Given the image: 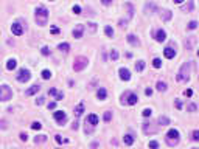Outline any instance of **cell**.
Instances as JSON below:
<instances>
[{
  "label": "cell",
  "instance_id": "4fadbf2b",
  "mask_svg": "<svg viewBox=\"0 0 199 149\" xmlns=\"http://www.w3.org/2000/svg\"><path fill=\"white\" fill-rule=\"evenodd\" d=\"M163 54H165V58H167V59H173L176 56V50L173 47H167L163 50Z\"/></svg>",
  "mask_w": 199,
  "mask_h": 149
},
{
  "label": "cell",
  "instance_id": "6da1fadb",
  "mask_svg": "<svg viewBox=\"0 0 199 149\" xmlns=\"http://www.w3.org/2000/svg\"><path fill=\"white\" fill-rule=\"evenodd\" d=\"M179 140H180V134L178 129H170L167 132V135H165V141H167V145L174 148L179 145Z\"/></svg>",
  "mask_w": 199,
  "mask_h": 149
},
{
  "label": "cell",
  "instance_id": "11a10c76",
  "mask_svg": "<svg viewBox=\"0 0 199 149\" xmlns=\"http://www.w3.org/2000/svg\"><path fill=\"white\" fill-rule=\"evenodd\" d=\"M72 129H73V130H76V129H78V121H75V123L72 124Z\"/></svg>",
  "mask_w": 199,
  "mask_h": 149
},
{
  "label": "cell",
  "instance_id": "ee69618b",
  "mask_svg": "<svg viewBox=\"0 0 199 149\" xmlns=\"http://www.w3.org/2000/svg\"><path fill=\"white\" fill-rule=\"evenodd\" d=\"M187 109H188V112H196V104H190V106L188 107H187Z\"/></svg>",
  "mask_w": 199,
  "mask_h": 149
},
{
  "label": "cell",
  "instance_id": "7a4b0ae2",
  "mask_svg": "<svg viewBox=\"0 0 199 149\" xmlns=\"http://www.w3.org/2000/svg\"><path fill=\"white\" fill-rule=\"evenodd\" d=\"M36 22H37V25H47V22H48V9L45 6H39L36 9Z\"/></svg>",
  "mask_w": 199,
  "mask_h": 149
},
{
  "label": "cell",
  "instance_id": "603a6c76",
  "mask_svg": "<svg viewBox=\"0 0 199 149\" xmlns=\"http://www.w3.org/2000/svg\"><path fill=\"white\" fill-rule=\"evenodd\" d=\"M193 6H195V3H193V0H188V5H185V6H182V11H184V13H190V11L193 9Z\"/></svg>",
  "mask_w": 199,
  "mask_h": 149
},
{
  "label": "cell",
  "instance_id": "836d02e7",
  "mask_svg": "<svg viewBox=\"0 0 199 149\" xmlns=\"http://www.w3.org/2000/svg\"><path fill=\"white\" fill-rule=\"evenodd\" d=\"M152 65H154L156 68H160V67H162V61H160L159 58H156V59L152 61Z\"/></svg>",
  "mask_w": 199,
  "mask_h": 149
},
{
  "label": "cell",
  "instance_id": "be15d7a7",
  "mask_svg": "<svg viewBox=\"0 0 199 149\" xmlns=\"http://www.w3.org/2000/svg\"><path fill=\"white\" fill-rule=\"evenodd\" d=\"M193 149H196V148H193Z\"/></svg>",
  "mask_w": 199,
  "mask_h": 149
},
{
  "label": "cell",
  "instance_id": "30bf717a",
  "mask_svg": "<svg viewBox=\"0 0 199 149\" xmlns=\"http://www.w3.org/2000/svg\"><path fill=\"white\" fill-rule=\"evenodd\" d=\"M118 73H120V79L121 81H129L131 79V71L128 68H125V67H121L118 70Z\"/></svg>",
  "mask_w": 199,
  "mask_h": 149
},
{
  "label": "cell",
  "instance_id": "b9f144b4",
  "mask_svg": "<svg viewBox=\"0 0 199 149\" xmlns=\"http://www.w3.org/2000/svg\"><path fill=\"white\" fill-rule=\"evenodd\" d=\"M41 51H42V54H44V56H48V54H50V50H48V47H42V50H41Z\"/></svg>",
  "mask_w": 199,
  "mask_h": 149
},
{
  "label": "cell",
  "instance_id": "9a60e30c",
  "mask_svg": "<svg viewBox=\"0 0 199 149\" xmlns=\"http://www.w3.org/2000/svg\"><path fill=\"white\" fill-rule=\"evenodd\" d=\"M48 95H50V96H54V98L58 99V101H61V99L64 98V93L58 92L56 89H50V90H48Z\"/></svg>",
  "mask_w": 199,
  "mask_h": 149
},
{
  "label": "cell",
  "instance_id": "d6986e66",
  "mask_svg": "<svg viewBox=\"0 0 199 149\" xmlns=\"http://www.w3.org/2000/svg\"><path fill=\"white\" fill-rule=\"evenodd\" d=\"M97 96H98V99H106V96H107V92H106V89L104 87H100L98 89V92H97Z\"/></svg>",
  "mask_w": 199,
  "mask_h": 149
},
{
  "label": "cell",
  "instance_id": "52a82bcc",
  "mask_svg": "<svg viewBox=\"0 0 199 149\" xmlns=\"http://www.w3.org/2000/svg\"><path fill=\"white\" fill-rule=\"evenodd\" d=\"M54 120H56V123L62 126L65 121H67V115H65V112H62V110H56V112L53 113Z\"/></svg>",
  "mask_w": 199,
  "mask_h": 149
},
{
  "label": "cell",
  "instance_id": "ba28073f",
  "mask_svg": "<svg viewBox=\"0 0 199 149\" xmlns=\"http://www.w3.org/2000/svg\"><path fill=\"white\" fill-rule=\"evenodd\" d=\"M30 78H31L30 70H26V68L19 70V75H17V81L19 82H26V81H30Z\"/></svg>",
  "mask_w": 199,
  "mask_h": 149
},
{
  "label": "cell",
  "instance_id": "8992f818",
  "mask_svg": "<svg viewBox=\"0 0 199 149\" xmlns=\"http://www.w3.org/2000/svg\"><path fill=\"white\" fill-rule=\"evenodd\" d=\"M2 89V95H0V101H8V99H11V96H13V92H11V89L8 86H2L0 87Z\"/></svg>",
  "mask_w": 199,
  "mask_h": 149
},
{
  "label": "cell",
  "instance_id": "5b68a950",
  "mask_svg": "<svg viewBox=\"0 0 199 149\" xmlns=\"http://www.w3.org/2000/svg\"><path fill=\"white\" fill-rule=\"evenodd\" d=\"M87 64H89L87 58L78 56V58L75 59V62H73V70H75V71H81V70H84V68L87 67Z\"/></svg>",
  "mask_w": 199,
  "mask_h": 149
},
{
  "label": "cell",
  "instance_id": "f907efd6",
  "mask_svg": "<svg viewBox=\"0 0 199 149\" xmlns=\"http://www.w3.org/2000/svg\"><path fill=\"white\" fill-rule=\"evenodd\" d=\"M184 95H185V96H191V95H193V92H191L190 89H187V90L184 92Z\"/></svg>",
  "mask_w": 199,
  "mask_h": 149
},
{
  "label": "cell",
  "instance_id": "44dd1931",
  "mask_svg": "<svg viewBox=\"0 0 199 149\" xmlns=\"http://www.w3.org/2000/svg\"><path fill=\"white\" fill-rule=\"evenodd\" d=\"M16 67H17V62H16V59H8L6 68H8V70H14Z\"/></svg>",
  "mask_w": 199,
  "mask_h": 149
},
{
  "label": "cell",
  "instance_id": "7c38bea8",
  "mask_svg": "<svg viewBox=\"0 0 199 149\" xmlns=\"http://www.w3.org/2000/svg\"><path fill=\"white\" fill-rule=\"evenodd\" d=\"M154 37H156L157 42H163L165 39H167V33H165V30H157L156 33H154Z\"/></svg>",
  "mask_w": 199,
  "mask_h": 149
},
{
  "label": "cell",
  "instance_id": "ffe728a7",
  "mask_svg": "<svg viewBox=\"0 0 199 149\" xmlns=\"http://www.w3.org/2000/svg\"><path fill=\"white\" fill-rule=\"evenodd\" d=\"M82 112H84V103H81V104H78V106L75 107V115L76 117H81Z\"/></svg>",
  "mask_w": 199,
  "mask_h": 149
},
{
  "label": "cell",
  "instance_id": "7dc6e473",
  "mask_svg": "<svg viewBox=\"0 0 199 149\" xmlns=\"http://www.w3.org/2000/svg\"><path fill=\"white\" fill-rule=\"evenodd\" d=\"M20 140H22V141H26V140H28V135L22 132V134H20Z\"/></svg>",
  "mask_w": 199,
  "mask_h": 149
},
{
  "label": "cell",
  "instance_id": "d4e9b609",
  "mask_svg": "<svg viewBox=\"0 0 199 149\" xmlns=\"http://www.w3.org/2000/svg\"><path fill=\"white\" fill-rule=\"evenodd\" d=\"M58 48L61 50V51L67 53V51H69V50H70V45H69V43H67V42H64V43H59V47H58Z\"/></svg>",
  "mask_w": 199,
  "mask_h": 149
},
{
  "label": "cell",
  "instance_id": "5bb4252c",
  "mask_svg": "<svg viewBox=\"0 0 199 149\" xmlns=\"http://www.w3.org/2000/svg\"><path fill=\"white\" fill-rule=\"evenodd\" d=\"M171 17H173V13H171L170 9H162V11H160V19H162V20L167 22V20H170Z\"/></svg>",
  "mask_w": 199,
  "mask_h": 149
},
{
  "label": "cell",
  "instance_id": "8d00e7d4",
  "mask_svg": "<svg viewBox=\"0 0 199 149\" xmlns=\"http://www.w3.org/2000/svg\"><path fill=\"white\" fill-rule=\"evenodd\" d=\"M110 120H112V113H110V112H104V121L109 123Z\"/></svg>",
  "mask_w": 199,
  "mask_h": 149
},
{
  "label": "cell",
  "instance_id": "94428289",
  "mask_svg": "<svg viewBox=\"0 0 199 149\" xmlns=\"http://www.w3.org/2000/svg\"><path fill=\"white\" fill-rule=\"evenodd\" d=\"M0 95H2V89H0Z\"/></svg>",
  "mask_w": 199,
  "mask_h": 149
},
{
  "label": "cell",
  "instance_id": "c3c4849f",
  "mask_svg": "<svg viewBox=\"0 0 199 149\" xmlns=\"http://www.w3.org/2000/svg\"><path fill=\"white\" fill-rule=\"evenodd\" d=\"M87 25H89V28H90V31H92V33L97 30V25H95V24H87Z\"/></svg>",
  "mask_w": 199,
  "mask_h": 149
},
{
  "label": "cell",
  "instance_id": "60d3db41",
  "mask_svg": "<svg viewBox=\"0 0 199 149\" xmlns=\"http://www.w3.org/2000/svg\"><path fill=\"white\" fill-rule=\"evenodd\" d=\"M154 8H156V6H154L152 3H146V6H145V13H148V11H152Z\"/></svg>",
  "mask_w": 199,
  "mask_h": 149
},
{
  "label": "cell",
  "instance_id": "277c9868",
  "mask_svg": "<svg viewBox=\"0 0 199 149\" xmlns=\"http://www.w3.org/2000/svg\"><path fill=\"white\" fill-rule=\"evenodd\" d=\"M176 78H178V81H188L190 79V62L182 64V67H180Z\"/></svg>",
  "mask_w": 199,
  "mask_h": 149
},
{
  "label": "cell",
  "instance_id": "db71d44e",
  "mask_svg": "<svg viewBox=\"0 0 199 149\" xmlns=\"http://www.w3.org/2000/svg\"><path fill=\"white\" fill-rule=\"evenodd\" d=\"M118 24H120V26H126V24H128V20H123V19H121V20L118 22Z\"/></svg>",
  "mask_w": 199,
  "mask_h": 149
},
{
  "label": "cell",
  "instance_id": "4316f807",
  "mask_svg": "<svg viewBox=\"0 0 199 149\" xmlns=\"http://www.w3.org/2000/svg\"><path fill=\"white\" fill-rule=\"evenodd\" d=\"M143 68H145V61H139V62L135 64V70L137 71H143Z\"/></svg>",
  "mask_w": 199,
  "mask_h": 149
},
{
  "label": "cell",
  "instance_id": "f1b7e54d",
  "mask_svg": "<svg viewBox=\"0 0 199 149\" xmlns=\"http://www.w3.org/2000/svg\"><path fill=\"white\" fill-rule=\"evenodd\" d=\"M125 6H126V8H128V11H129V13H128V14H129V19H131V17H132V16H134V8H132V5H131V3H126V5H125Z\"/></svg>",
  "mask_w": 199,
  "mask_h": 149
},
{
  "label": "cell",
  "instance_id": "74e56055",
  "mask_svg": "<svg viewBox=\"0 0 199 149\" xmlns=\"http://www.w3.org/2000/svg\"><path fill=\"white\" fill-rule=\"evenodd\" d=\"M196 26H198V22L196 20H191L190 24H188V30H195Z\"/></svg>",
  "mask_w": 199,
  "mask_h": 149
},
{
  "label": "cell",
  "instance_id": "9f6ffc18",
  "mask_svg": "<svg viewBox=\"0 0 199 149\" xmlns=\"http://www.w3.org/2000/svg\"><path fill=\"white\" fill-rule=\"evenodd\" d=\"M101 3L103 5H110V3H112V0H101Z\"/></svg>",
  "mask_w": 199,
  "mask_h": 149
},
{
  "label": "cell",
  "instance_id": "3957f363",
  "mask_svg": "<svg viewBox=\"0 0 199 149\" xmlns=\"http://www.w3.org/2000/svg\"><path fill=\"white\" fill-rule=\"evenodd\" d=\"M137 101H139V98H137V95L134 92H125L123 95H121V103L123 104L134 106V104H137Z\"/></svg>",
  "mask_w": 199,
  "mask_h": 149
},
{
  "label": "cell",
  "instance_id": "6f0895ef",
  "mask_svg": "<svg viewBox=\"0 0 199 149\" xmlns=\"http://www.w3.org/2000/svg\"><path fill=\"white\" fill-rule=\"evenodd\" d=\"M145 93H146L148 96H151V95H152V90H151V89H146V90H145Z\"/></svg>",
  "mask_w": 199,
  "mask_h": 149
},
{
  "label": "cell",
  "instance_id": "f5cc1de1",
  "mask_svg": "<svg viewBox=\"0 0 199 149\" xmlns=\"http://www.w3.org/2000/svg\"><path fill=\"white\" fill-rule=\"evenodd\" d=\"M36 104H37V106H41V104H44V98L41 96L39 99H36Z\"/></svg>",
  "mask_w": 199,
  "mask_h": 149
},
{
  "label": "cell",
  "instance_id": "d6a6232c",
  "mask_svg": "<svg viewBox=\"0 0 199 149\" xmlns=\"http://www.w3.org/2000/svg\"><path fill=\"white\" fill-rule=\"evenodd\" d=\"M45 140H47V135H37L36 138H34V141H36V143H44Z\"/></svg>",
  "mask_w": 199,
  "mask_h": 149
},
{
  "label": "cell",
  "instance_id": "1f68e13d",
  "mask_svg": "<svg viewBox=\"0 0 199 149\" xmlns=\"http://www.w3.org/2000/svg\"><path fill=\"white\" fill-rule=\"evenodd\" d=\"M191 140L193 141H199V130H193L191 132Z\"/></svg>",
  "mask_w": 199,
  "mask_h": 149
},
{
  "label": "cell",
  "instance_id": "d590c367",
  "mask_svg": "<svg viewBox=\"0 0 199 149\" xmlns=\"http://www.w3.org/2000/svg\"><path fill=\"white\" fill-rule=\"evenodd\" d=\"M41 128H42V124L39 123V121H34V123L31 124V129H34V130H39Z\"/></svg>",
  "mask_w": 199,
  "mask_h": 149
},
{
  "label": "cell",
  "instance_id": "6125c7cd",
  "mask_svg": "<svg viewBox=\"0 0 199 149\" xmlns=\"http://www.w3.org/2000/svg\"><path fill=\"white\" fill-rule=\"evenodd\" d=\"M198 56H199V50H198Z\"/></svg>",
  "mask_w": 199,
  "mask_h": 149
},
{
  "label": "cell",
  "instance_id": "bcb514c9",
  "mask_svg": "<svg viewBox=\"0 0 199 149\" xmlns=\"http://www.w3.org/2000/svg\"><path fill=\"white\" fill-rule=\"evenodd\" d=\"M50 31H52V34H58L59 28H58V26H52V30H50Z\"/></svg>",
  "mask_w": 199,
  "mask_h": 149
},
{
  "label": "cell",
  "instance_id": "f35d334b",
  "mask_svg": "<svg viewBox=\"0 0 199 149\" xmlns=\"http://www.w3.org/2000/svg\"><path fill=\"white\" fill-rule=\"evenodd\" d=\"M157 148H159V143L157 141H154V140L149 141V149H157Z\"/></svg>",
  "mask_w": 199,
  "mask_h": 149
},
{
  "label": "cell",
  "instance_id": "484cf974",
  "mask_svg": "<svg viewBox=\"0 0 199 149\" xmlns=\"http://www.w3.org/2000/svg\"><path fill=\"white\" fill-rule=\"evenodd\" d=\"M157 90L159 92H165V90H167V84H165L163 81H159L157 82Z\"/></svg>",
  "mask_w": 199,
  "mask_h": 149
},
{
  "label": "cell",
  "instance_id": "680465c9",
  "mask_svg": "<svg viewBox=\"0 0 199 149\" xmlns=\"http://www.w3.org/2000/svg\"><path fill=\"white\" fill-rule=\"evenodd\" d=\"M54 106H56L54 103H50V104H48V109H54Z\"/></svg>",
  "mask_w": 199,
  "mask_h": 149
},
{
  "label": "cell",
  "instance_id": "9c48e42d",
  "mask_svg": "<svg viewBox=\"0 0 199 149\" xmlns=\"http://www.w3.org/2000/svg\"><path fill=\"white\" fill-rule=\"evenodd\" d=\"M11 31H13L14 36H22L24 34V26H22L19 22H16V24L11 25Z\"/></svg>",
  "mask_w": 199,
  "mask_h": 149
},
{
  "label": "cell",
  "instance_id": "e575fe53",
  "mask_svg": "<svg viewBox=\"0 0 199 149\" xmlns=\"http://www.w3.org/2000/svg\"><path fill=\"white\" fill-rule=\"evenodd\" d=\"M110 59H112V61L118 59V51H117V50H112V51H110Z\"/></svg>",
  "mask_w": 199,
  "mask_h": 149
},
{
  "label": "cell",
  "instance_id": "7bdbcfd3",
  "mask_svg": "<svg viewBox=\"0 0 199 149\" xmlns=\"http://www.w3.org/2000/svg\"><path fill=\"white\" fill-rule=\"evenodd\" d=\"M193 43H195V37H190V42H188V43L185 42V45H187V48H191Z\"/></svg>",
  "mask_w": 199,
  "mask_h": 149
},
{
  "label": "cell",
  "instance_id": "2e32d148",
  "mask_svg": "<svg viewBox=\"0 0 199 149\" xmlns=\"http://www.w3.org/2000/svg\"><path fill=\"white\" fill-rule=\"evenodd\" d=\"M126 39H128V42L131 43V45H134V47H139V45H140V41L137 39L135 34H128V37H126Z\"/></svg>",
  "mask_w": 199,
  "mask_h": 149
},
{
  "label": "cell",
  "instance_id": "f546056e",
  "mask_svg": "<svg viewBox=\"0 0 199 149\" xmlns=\"http://www.w3.org/2000/svg\"><path fill=\"white\" fill-rule=\"evenodd\" d=\"M42 78L44 79H50V78H52V71H50V70H44L42 71Z\"/></svg>",
  "mask_w": 199,
  "mask_h": 149
},
{
  "label": "cell",
  "instance_id": "681fc988",
  "mask_svg": "<svg viewBox=\"0 0 199 149\" xmlns=\"http://www.w3.org/2000/svg\"><path fill=\"white\" fill-rule=\"evenodd\" d=\"M54 140H56L58 143H62V141L65 143V141H67V140H62V138H61V135H56V137H54Z\"/></svg>",
  "mask_w": 199,
  "mask_h": 149
},
{
  "label": "cell",
  "instance_id": "ac0fdd59",
  "mask_svg": "<svg viewBox=\"0 0 199 149\" xmlns=\"http://www.w3.org/2000/svg\"><path fill=\"white\" fill-rule=\"evenodd\" d=\"M39 89H41V87L37 86V84H34V86H31L30 89L25 92V95H26V96H31V95H34V93H37V92H39Z\"/></svg>",
  "mask_w": 199,
  "mask_h": 149
},
{
  "label": "cell",
  "instance_id": "8fae6325",
  "mask_svg": "<svg viewBox=\"0 0 199 149\" xmlns=\"http://www.w3.org/2000/svg\"><path fill=\"white\" fill-rule=\"evenodd\" d=\"M82 33H84V25H76L75 30H73V37L75 39H81L82 37Z\"/></svg>",
  "mask_w": 199,
  "mask_h": 149
},
{
  "label": "cell",
  "instance_id": "ab89813d",
  "mask_svg": "<svg viewBox=\"0 0 199 149\" xmlns=\"http://www.w3.org/2000/svg\"><path fill=\"white\" fill-rule=\"evenodd\" d=\"M151 113H152V110H151V109H145V110L142 112L143 117H151Z\"/></svg>",
  "mask_w": 199,
  "mask_h": 149
},
{
  "label": "cell",
  "instance_id": "816d5d0a",
  "mask_svg": "<svg viewBox=\"0 0 199 149\" xmlns=\"http://www.w3.org/2000/svg\"><path fill=\"white\" fill-rule=\"evenodd\" d=\"M176 107H178L179 110L182 109V101H180V99H178V101H176Z\"/></svg>",
  "mask_w": 199,
  "mask_h": 149
},
{
  "label": "cell",
  "instance_id": "91938a15",
  "mask_svg": "<svg viewBox=\"0 0 199 149\" xmlns=\"http://www.w3.org/2000/svg\"><path fill=\"white\" fill-rule=\"evenodd\" d=\"M173 2H174V3H182L184 0H173Z\"/></svg>",
  "mask_w": 199,
  "mask_h": 149
},
{
  "label": "cell",
  "instance_id": "e0dca14e",
  "mask_svg": "<svg viewBox=\"0 0 199 149\" xmlns=\"http://www.w3.org/2000/svg\"><path fill=\"white\" fill-rule=\"evenodd\" d=\"M86 123H89L90 126H97V124H98V117H97L95 113H90L89 117H87V121H86Z\"/></svg>",
  "mask_w": 199,
  "mask_h": 149
},
{
  "label": "cell",
  "instance_id": "4dcf8cb0",
  "mask_svg": "<svg viewBox=\"0 0 199 149\" xmlns=\"http://www.w3.org/2000/svg\"><path fill=\"white\" fill-rule=\"evenodd\" d=\"M156 129H152L151 126H148V123H145L143 124V132H145V134H148V132H154Z\"/></svg>",
  "mask_w": 199,
  "mask_h": 149
},
{
  "label": "cell",
  "instance_id": "cb8c5ba5",
  "mask_svg": "<svg viewBox=\"0 0 199 149\" xmlns=\"http://www.w3.org/2000/svg\"><path fill=\"white\" fill-rule=\"evenodd\" d=\"M159 124L160 126H168L170 124V120L167 117H162V115H160V117H159Z\"/></svg>",
  "mask_w": 199,
  "mask_h": 149
},
{
  "label": "cell",
  "instance_id": "83f0119b",
  "mask_svg": "<svg viewBox=\"0 0 199 149\" xmlns=\"http://www.w3.org/2000/svg\"><path fill=\"white\" fill-rule=\"evenodd\" d=\"M104 33H106V36H107V37H112V36H114V30L110 28L109 25L104 26Z\"/></svg>",
  "mask_w": 199,
  "mask_h": 149
},
{
  "label": "cell",
  "instance_id": "e7e4bbea",
  "mask_svg": "<svg viewBox=\"0 0 199 149\" xmlns=\"http://www.w3.org/2000/svg\"><path fill=\"white\" fill-rule=\"evenodd\" d=\"M50 2H52V0H50Z\"/></svg>",
  "mask_w": 199,
  "mask_h": 149
},
{
  "label": "cell",
  "instance_id": "f6af8a7d",
  "mask_svg": "<svg viewBox=\"0 0 199 149\" xmlns=\"http://www.w3.org/2000/svg\"><path fill=\"white\" fill-rule=\"evenodd\" d=\"M73 13L75 14H81V8L78 6V5H75V6H73Z\"/></svg>",
  "mask_w": 199,
  "mask_h": 149
},
{
  "label": "cell",
  "instance_id": "7402d4cb",
  "mask_svg": "<svg viewBox=\"0 0 199 149\" xmlns=\"http://www.w3.org/2000/svg\"><path fill=\"white\" fill-rule=\"evenodd\" d=\"M123 141H125V145L131 146L132 143H134V137H132L131 134H128V135H125V137H123Z\"/></svg>",
  "mask_w": 199,
  "mask_h": 149
}]
</instances>
